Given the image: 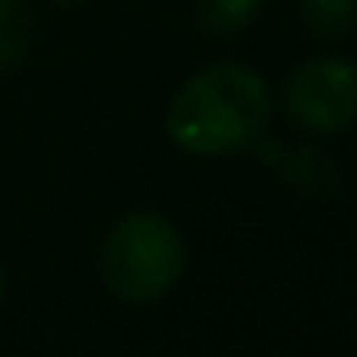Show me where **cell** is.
<instances>
[{
	"label": "cell",
	"mask_w": 357,
	"mask_h": 357,
	"mask_svg": "<svg viewBox=\"0 0 357 357\" xmlns=\"http://www.w3.org/2000/svg\"><path fill=\"white\" fill-rule=\"evenodd\" d=\"M273 123L265 77L238 62H215L185 81L165 108V135L196 158H231L257 150Z\"/></svg>",
	"instance_id": "6da1fadb"
},
{
	"label": "cell",
	"mask_w": 357,
	"mask_h": 357,
	"mask_svg": "<svg viewBox=\"0 0 357 357\" xmlns=\"http://www.w3.org/2000/svg\"><path fill=\"white\" fill-rule=\"evenodd\" d=\"M185 234L162 211L123 215L119 223H112V231L96 250V269H100L104 288L131 307L165 300L185 277Z\"/></svg>",
	"instance_id": "7a4b0ae2"
},
{
	"label": "cell",
	"mask_w": 357,
	"mask_h": 357,
	"mask_svg": "<svg viewBox=\"0 0 357 357\" xmlns=\"http://www.w3.org/2000/svg\"><path fill=\"white\" fill-rule=\"evenodd\" d=\"M280 108L307 135H342L357 123V62L315 54L292 66L280 85Z\"/></svg>",
	"instance_id": "3957f363"
},
{
	"label": "cell",
	"mask_w": 357,
	"mask_h": 357,
	"mask_svg": "<svg viewBox=\"0 0 357 357\" xmlns=\"http://www.w3.org/2000/svg\"><path fill=\"white\" fill-rule=\"evenodd\" d=\"M300 20L315 39H346L357 31V0H296Z\"/></svg>",
	"instance_id": "277c9868"
},
{
	"label": "cell",
	"mask_w": 357,
	"mask_h": 357,
	"mask_svg": "<svg viewBox=\"0 0 357 357\" xmlns=\"http://www.w3.org/2000/svg\"><path fill=\"white\" fill-rule=\"evenodd\" d=\"M31 50V8L27 0H0V73L16 70Z\"/></svg>",
	"instance_id": "5b68a950"
},
{
	"label": "cell",
	"mask_w": 357,
	"mask_h": 357,
	"mask_svg": "<svg viewBox=\"0 0 357 357\" xmlns=\"http://www.w3.org/2000/svg\"><path fill=\"white\" fill-rule=\"evenodd\" d=\"M261 0H192V20L211 35H234L254 24Z\"/></svg>",
	"instance_id": "8992f818"
},
{
	"label": "cell",
	"mask_w": 357,
	"mask_h": 357,
	"mask_svg": "<svg viewBox=\"0 0 357 357\" xmlns=\"http://www.w3.org/2000/svg\"><path fill=\"white\" fill-rule=\"evenodd\" d=\"M4 292H8V280H4V269H0V300H4Z\"/></svg>",
	"instance_id": "52a82bcc"
},
{
	"label": "cell",
	"mask_w": 357,
	"mask_h": 357,
	"mask_svg": "<svg viewBox=\"0 0 357 357\" xmlns=\"http://www.w3.org/2000/svg\"><path fill=\"white\" fill-rule=\"evenodd\" d=\"M58 4H73V0H58Z\"/></svg>",
	"instance_id": "ba28073f"
}]
</instances>
